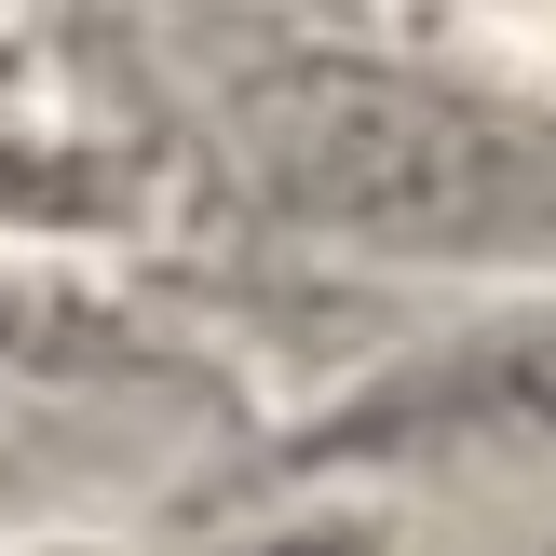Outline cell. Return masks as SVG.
Wrapping results in <instances>:
<instances>
[{
	"mask_svg": "<svg viewBox=\"0 0 556 556\" xmlns=\"http://www.w3.org/2000/svg\"><path fill=\"white\" fill-rule=\"evenodd\" d=\"M543 556H556V543H543Z\"/></svg>",
	"mask_w": 556,
	"mask_h": 556,
	"instance_id": "8992f818",
	"label": "cell"
},
{
	"mask_svg": "<svg viewBox=\"0 0 556 556\" xmlns=\"http://www.w3.org/2000/svg\"><path fill=\"white\" fill-rule=\"evenodd\" d=\"M434 448H556V313L462 326V340L380 367L286 462H434Z\"/></svg>",
	"mask_w": 556,
	"mask_h": 556,
	"instance_id": "7a4b0ae2",
	"label": "cell"
},
{
	"mask_svg": "<svg viewBox=\"0 0 556 556\" xmlns=\"http://www.w3.org/2000/svg\"><path fill=\"white\" fill-rule=\"evenodd\" d=\"M109 204H123V163H109V150L0 123V217H109Z\"/></svg>",
	"mask_w": 556,
	"mask_h": 556,
	"instance_id": "3957f363",
	"label": "cell"
},
{
	"mask_svg": "<svg viewBox=\"0 0 556 556\" xmlns=\"http://www.w3.org/2000/svg\"><path fill=\"white\" fill-rule=\"evenodd\" d=\"M231 150L286 231L367 258H556V123L407 54H258Z\"/></svg>",
	"mask_w": 556,
	"mask_h": 556,
	"instance_id": "6da1fadb",
	"label": "cell"
},
{
	"mask_svg": "<svg viewBox=\"0 0 556 556\" xmlns=\"http://www.w3.org/2000/svg\"><path fill=\"white\" fill-rule=\"evenodd\" d=\"M27 556H96V543H27Z\"/></svg>",
	"mask_w": 556,
	"mask_h": 556,
	"instance_id": "5b68a950",
	"label": "cell"
},
{
	"mask_svg": "<svg viewBox=\"0 0 556 556\" xmlns=\"http://www.w3.org/2000/svg\"><path fill=\"white\" fill-rule=\"evenodd\" d=\"M0 367H136V340H123V313H96V299L0 286Z\"/></svg>",
	"mask_w": 556,
	"mask_h": 556,
	"instance_id": "277c9868",
	"label": "cell"
}]
</instances>
